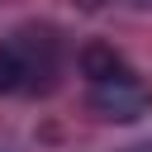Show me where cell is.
I'll list each match as a JSON object with an SVG mask.
<instances>
[{"label": "cell", "mask_w": 152, "mask_h": 152, "mask_svg": "<svg viewBox=\"0 0 152 152\" xmlns=\"http://www.w3.org/2000/svg\"><path fill=\"white\" fill-rule=\"evenodd\" d=\"M90 104H95V114H104L114 124H133L152 109V86L133 66H114L90 81Z\"/></svg>", "instance_id": "obj_1"}, {"label": "cell", "mask_w": 152, "mask_h": 152, "mask_svg": "<svg viewBox=\"0 0 152 152\" xmlns=\"http://www.w3.org/2000/svg\"><path fill=\"white\" fill-rule=\"evenodd\" d=\"M114 66H124V57L114 52V48H104V43H90L86 52H81V71L95 81V76H104V71H114Z\"/></svg>", "instance_id": "obj_2"}, {"label": "cell", "mask_w": 152, "mask_h": 152, "mask_svg": "<svg viewBox=\"0 0 152 152\" xmlns=\"http://www.w3.org/2000/svg\"><path fill=\"white\" fill-rule=\"evenodd\" d=\"M24 86V66H19V52L5 43L0 48V95H10V90H19Z\"/></svg>", "instance_id": "obj_3"}]
</instances>
